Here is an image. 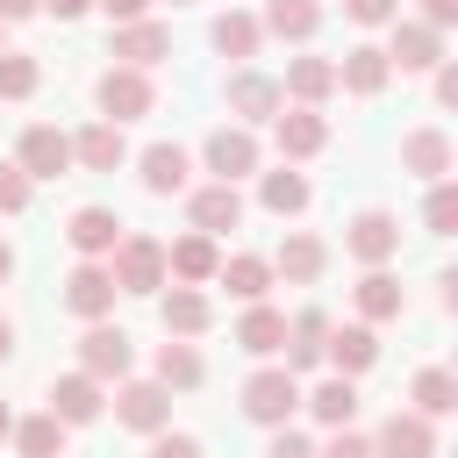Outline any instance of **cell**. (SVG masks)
Masks as SVG:
<instances>
[{
	"label": "cell",
	"instance_id": "cell-49",
	"mask_svg": "<svg viewBox=\"0 0 458 458\" xmlns=\"http://www.w3.org/2000/svg\"><path fill=\"white\" fill-rule=\"evenodd\" d=\"M36 14V0H0V21H29Z\"/></svg>",
	"mask_w": 458,
	"mask_h": 458
},
{
	"label": "cell",
	"instance_id": "cell-6",
	"mask_svg": "<svg viewBox=\"0 0 458 458\" xmlns=\"http://www.w3.org/2000/svg\"><path fill=\"white\" fill-rule=\"evenodd\" d=\"M394 36H386V64L394 72H437L444 64V29H429V21H386Z\"/></svg>",
	"mask_w": 458,
	"mask_h": 458
},
{
	"label": "cell",
	"instance_id": "cell-40",
	"mask_svg": "<svg viewBox=\"0 0 458 458\" xmlns=\"http://www.w3.org/2000/svg\"><path fill=\"white\" fill-rule=\"evenodd\" d=\"M29 193H36V179H29L21 165H0V215H21Z\"/></svg>",
	"mask_w": 458,
	"mask_h": 458
},
{
	"label": "cell",
	"instance_id": "cell-16",
	"mask_svg": "<svg viewBox=\"0 0 458 458\" xmlns=\"http://www.w3.org/2000/svg\"><path fill=\"white\" fill-rule=\"evenodd\" d=\"M272 143H279L286 165H293V157H315V150L329 143V122H322L315 107H279V114H272Z\"/></svg>",
	"mask_w": 458,
	"mask_h": 458
},
{
	"label": "cell",
	"instance_id": "cell-41",
	"mask_svg": "<svg viewBox=\"0 0 458 458\" xmlns=\"http://www.w3.org/2000/svg\"><path fill=\"white\" fill-rule=\"evenodd\" d=\"M344 14L358 29H386V21H401V0H344Z\"/></svg>",
	"mask_w": 458,
	"mask_h": 458
},
{
	"label": "cell",
	"instance_id": "cell-3",
	"mask_svg": "<svg viewBox=\"0 0 458 458\" xmlns=\"http://www.w3.org/2000/svg\"><path fill=\"white\" fill-rule=\"evenodd\" d=\"M93 100H100V122H143V114L157 107V86H150V72H136V64H107L100 86H93Z\"/></svg>",
	"mask_w": 458,
	"mask_h": 458
},
{
	"label": "cell",
	"instance_id": "cell-26",
	"mask_svg": "<svg viewBox=\"0 0 458 458\" xmlns=\"http://www.w3.org/2000/svg\"><path fill=\"white\" fill-rule=\"evenodd\" d=\"M401 172L444 179V172H451V136H444V129H408V136H401Z\"/></svg>",
	"mask_w": 458,
	"mask_h": 458
},
{
	"label": "cell",
	"instance_id": "cell-48",
	"mask_svg": "<svg viewBox=\"0 0 458 458\" xmlns=\"http://www.w3.org/2000/svg\"><path fill=\"white\" fill-rule=\"evenodd\" d=\"M36 7H43V14H57V21H79L93 0H36Z\"/></svg>",
	"mask_w": 458,
	"mask_h": 458
},
{
	"label": "cell",
	"instance_id": "cell-33",
	"mask_svg": "<svg viewBox=\"0 0 458 458\" xmlns=\"http://www.w3.org/2000/svg\"><path fill=\"white\" fill-rule=\"evenodd\" d=\"M186 172H193V165H186V150H179V143H150V150H143V193H157V200H165V193H179V186H186Z\"/></svg>",
	"mask_w": 458,
	"mask_h": 458
},
{
	"label": "cell",
	"instance_id": "cell-35",
	"mask_svg": "<svg viewBox=\"0 0 458 458\" xmlns=\"http://www.w3.org/2000/svg\"><path fill=\"white\" fill-rule=\"evenodd\" d=\"M7 437H14V451H21V458H64V422H57L50 408H43V415H29V422H14Z\"/></svg>",
	"mask_w": 458,
	"mask_h": 458
},
{
	"label": "cell",
	"instance_id": "cell-21",
	"mask_svg": "<svg viewBox=\"0 0 458 458\" xmlns=\"http://www.w3.org/2000/svg\"><path fill=\"white\" fill-rule=\"evenodd\" d=\"M122 157H129L122 122H93V129H79V136H72V165H86V172H114Z\"/></svg>",
	"mask_w": 458,
	"mask_h": 458
},
{
	"label": "cell",
	"instance_id": "cell-51",
	"mask_svg": "<svg viewBox=\"0 0 458 458\" xmlns=\"http://www.w3.org/2000/svg\"><path fill=\"white\" fill-rule=\"evenodd\" d=\"M7 279H14V250L0 243V286H7Z\"/></svg>",
	"mask_w": 458,
	"mask_h": 458
},
{
	"label": "cell",
	"instance_id": "cell-10",
	"mask_svg": "<svg viewBox=\"0 0 458 458\" xmlns=\"http://www.w3.org/2000/svg\"><path fill=\"white\" fill-rule=\"evenodd\" d=\"M107 57L114 64H136V72H150L157 57H172V29L165 21H114V43H107Z\"/></svg>",
	"mask_w": 458,
	"mask_h": 458
},
{
	"label": "cell",
	"instance_id": "cell-50",
	"mask_svg": "<svg viewBox=\"0 0 458 458\" xmlns=\"http://www.w3.org/2000/svg\"><path fill=\"white\" fill-rule=\"evenodd\" d=\"M7 351H14V322L0 315V358H7Z\"/></svg>",
	"mask_w": 458,
	"mask_h": 458
},
{
	"label": "cell",
	"instance_id": "cell-27",
	"mask_svg": "<svg viewBox=\"0 0 458 458\" xmlns=\"http://www.w3.org/2000/svg\"><path fill=\"white\" fill-rule=\"evenodd\" d=\"M322 265H329V250H322V236H308V229H293V236L272 250V272H279V279H293V286L322 279Z\"/></svg>",
	"mask_w": 458,
	"mask_h": 458
},
{
	"label": "cell",
	"instance_id": "cell-17",
	"mask_svg": "<svg viewBox=\"0 0 458 458\" xmlns=\"http://www.w3.org/2000/svg\"><path fill=\"white\" fill-rule=\"evenodd\" d=\"M215 265H222V250H215V236H208V229H193V236L165 243V279H179V286L215 279Z\"/></svg>",
	"mask_w": 458,
	"mask_h": 458
},
{
	"label": "cell",
	"instance_id": "cell-43",
	"mask_svg": "<svg viewBox=\"0 0 458 458\" xmlns=\"http://www.w3.org/2000/svg\"><path fill=\"white\" fill-rule=\"evenodd\" d=\"M265 458H315V444H308L301 429H286V422H279V429H272V444H265Z\"/></svg>",
	"mask_w": 458,
	"mask_h": 458
},
{
	"label": "cell",
	"instance_id": "cell-23",
	"mask_svg": "<svg viewBox=\"0 0 458 458\" xmlns=\"http://www.w3.org/2000/svg\"><path fill=\"white\" fill-rule=\"evenodd\" d=\"M157 322H165V336H200V329L215 322V308H208L200 286H179V279H172V293L157 301Z\"/></svg>",
	"mask_w": 458,
	"mask_h": 458
},
{
	"label": "cell",
	"instance_id": "cell-53",
	"mask_svg": "<svg viewBox=\"0 0 458 458\" xmlns=\"http://www.w3.org/2000/svg\"><path fill=\"white\" fill-rule=\"evenodd\" d=\"M0 50H7V21H0Z\"/></svg>",
	"mask_w": 458,
	"mask_h": 458
},
{
	"label": "cell",
	"instance_id": "cell-4",
	"mask_svg": "<svg viewBox=\"0 0 458 458\" xmlns=\"http://www.w3.org/2000/svg\"><path fill=\"white\" fill-rule=\"evenodd\" d=\"M114 272H107V258H79L72 272H64V308L79 315V322H107L114 315Z\"/></svg>",
	"mask_w": 458,
	"mask_h": 458
},
{
	"label": "cell",
	"instance_id": "cell-47",
	"mask_svg": "<svg viewBox=\"0 0 458 458\" xmlns=\"http://www.w3.org/2000/svg\"><path fill=\"white\" fill-rule=\"evenodd\" d=\"M437 100L458 107V64H437Z\"/></svg>",
	"mask_w": 458,
	"mask_h": 458
},
{
	"label": "cell",
	"instance_id": "cell-24",
	"mask_svg": "<svg viewBox=\"0 0 458 458\" xmlns=\"http://www.w3.org/2000/svg\"><path fill=\"white\" fill-rule=\"evenodd\" d=\"M322 336H329V315H322V308H301V315L286 322V344H279V351H286V372H315V365H322Z\"/></svg>",
	"mask_w": 458,
	"mask_h": 458
},
{
	"label": "cell",
	"instance_id": "cell-34",
	"mask_svg": "<svg viewBox=\"0 0 458 458\" xmlns=\"http://www.w3.org/2000/svg\"><path fill=\"white\" fill-rule=\"evenodd\" d=\"M408 401H415V415H429V422H437V415H451V408H458V379H451L444 365H422V372H415V386H408Z\"/></svg>",
	"mask_w": 458,
	"mask_h": 458
},
{
	"label": "cell",
	"instance_id": "cell-28",
	"mask_svg": "<svg viewBox=\"0 0 458 458\" xmlns=\"http://www.w3.org/2000/svg\"><path fill=\"white\" fill-rule=\"evenodd\" d=\"M236 344H243L250 358H279V344H286V315H279V308H265V301H243Z\"/></svg>",
	"mask_w": 458,
	"mask_h": 458
},
{
	"label": "cell",
	"instance_id": "cell-2",
	"mask_svg": "<svg viewBox=\"0 0 458 458\" xmlns=\"http://www.w3.org/2000/svg\"><path fill=\"white\" fill-rule=\"evenodd\" d=\"M293 408H301V379H293L286 365H258V372L243 379V415H250L258 429L293 422Z\"/></svg>",
	"mask_w": 458,
	"mask_h": 458
},
{
	"label": "cell",
	"instance_id": "cell-42",
	"mask_svg": "<svg viewBox=\"0 0 458 458\" xmlns=\"http://www.w3.org/2000/svg\"><path fill=\"white\" fill-rule=\"evenodd\" d=\"M315 458H372V437H358V429L344 422V429H336V437H329V444H322Z\"/></svg>",
	"mask_w": 458,
	"mask_h": 458
},
{
	"label": "cell",
	"instance_id": "cell-19",
	"mask_svg": "<svg viewBox=\"0 0 458 458\" xmlns=\"http://www.w3.org/2000/svg\"><path fill=\"white\" fill-rule=\"evenodd\" d=\"M351 301H358V322H394L408 308V293H401V279L386 265H365V279L351 286Z\"/></svg>",
	"mask_w": 458,
	"mask_h": 458
},
{
	"label": "cell",
	"instance_id": "cell-52",
	"mask_svg": "<svg viewBox=\"0 0 458 458\" xmlns=\"http://www.w3.org/2000/svg\"><path fill=\"white\" fill-rule=\"evenodd\" d=\"M7 429H14V415H7V401H0V444H7Z\"/></svg>",
	"mask_w": 458,
	"mask_h": 458
},
{
	"label": "cell",
	"instance_id": "cell-13",
	"mask_svg": "<svg viewBox=\"0 0 458 458\" xmlns=\"http://www.w3.org/2000/svg\"><path fill=\"white\" fill-rule=\"evenodd\" d=\"M322 358L344 372V379H358V372H372L379 365V336H372V322H329V336H322Z\"/></svg>",
	"mask_w": 458,
	"mask_h": 458
},
{
	"label": "cell",
	"instance_id": "cell-36",
	"mask_svg": "<svg viewBox=\"0 0 458 458\" xmlns=\"http://www.w3.org/2000/svg\"><path fill=\"white\" fill-rule=\"evenodd\" d=\"M208 43H215L222 57H258L265 29H258V14H236V7H229V14H222V21L208 29Z\"/></svg>",
	"mask_w": 458,
	"mask_h": 458
},
{
	"label": "cell",
	"instance_id": "cell-12",
	"mask_svg": "<svg viewBox=\"0 0 458 458\" xmlns=\"http://www.w3.org/2000/svg\"><path fill=\"white\" fill-rule=\"evenodd\" d=\"M200 157H208V172H215V179H229V186H236V179H250V172H258V136H250L243 122H229V129H215V136H208V150H200Z\"/></svg>",
	"mask_w": 458,
	"mask_h": 458
},
{
	"label": "cell",
	"instance_id": "cell-31",
	"mask_svg": "<svg viewBox=\"0 0 458 458\" xmlns=\"http://www.w3.org/2000/svg\"><path fill=\"white\" fill-rule=\"evenodd\" d=\"M200 379H208V365H200V351H193L186 336L157 344V386H165V394H172V386H179V394H193Z\"/></svg>",
	"mask_w": 458,
	"mask_h": 458
},
{
	"label": "cell",
	"instance_id": "cell-7",
	"mask_svg": "<svg viewBox=\"0 0 458 458\" xmlns=\"http://www.w3.org/2000/svg\"><path fill=\"white\" fill-rule=\"evenodd\" d=\"M14 165H21L29 179H64V165H72V136L50 129V122H29L21 143H14Z\"/></svg>",
	"mask_w": 458,
	"mask_h": 458
},
{
	"label": "cell",
	"instance_id": "cell-15",
	"mask_svg": "<svg viewBox=\"0 0 458 458\" xmlns=\"http://www.w3.org/2000/svg\"><path fill=\"white\" fill-rule=\"evenodd\" d=\"M372 458H437V429H429V415H415V408L386 415V429L372 437Z\"/></svg>",
	"mask_w": 458,
	"mask_h": 458
},
{
	"label": "cell",
	"instance_id": "cell-38",
	"mask_svg": "<svg viewBox=\"0 0 458 458\" xmlns=\"http://www.w3.org/2000/svg\"><path fill=\"white\" fill-rule=\"evenodd\" d=\"M43 86V64L29 50H0V100H29Z\"/></svg>",
	"mask_w": 458,
	"mask_h": 458
},
{
	"label": "cell",
	"instance_id": "cell-1",
	"mask_svg": "<svg viewBox=\"0 0 458 458\" xmlns=\"http://www.w3.org/2000/svg\"><path fill=\"white\" fill-rule=\"evenodd\" d=\"M107 272H114L122 293H157V286H172V279H165V243L143 236V229H122V243L107 250Z\"/></svg>",
	"mask_w": 458,
	"mask_h": 458
},
{
	"label": "cell",
	"instance_id": "cell-18",
	"mask_svg": "<svg viewBox=\"0 0 458 458\" xmlns=\"http://www.w3.org/2000/svg\"><path fill=\"white\" fill-rule=\"evenodd\" d=\"M64 243H72L79 258H107V250L122 243V215H114V208H79V215L64 222Z\"/></svg>",
	"mask_w": 458,
	"mask_h": 458
},
{
	"label": "cell",
	"instance_id": "cell-37",
	"mask_svg": "<svg viewBox=\"0 0 458 458\" xmlns=\"http://www.w3.org/2000/svg\"><path fill=\"white\" fill-rule=\"evenodd\" d=\"M258 200H265L272 215H301V208H308V172H293V165L265 172V179H258Z\"/></svg>",
	"mask_w": 458,
	"mask_h": 458
},
{
	"label": "cell",
	"instance_id": "cell-46",
	"mask_svg": "<svg viewBox=\"0 0 458 458\" xmlns=\"http://www.w3.org/2000/svg\"><path fill=\"white\" fill-rule=\"evenodd\" d=\"M422 21H429V29H451V21H458V0H422Z\"/></svg>",
	"mask_w": 458,
	"mask_h": 458
},
{
	"label": "cell",
	"instance_id": "cell-20",
	"mask_svg": "<svg viewBox=\"0 0 458 458\" xmlns=\"http://www.w3.org/2000/svg\"><path fill=\"white\" fill-rule=\"evenodd\" d=\"M386 79H394V64H386V50H379V43H358V50H344V64H336V86H344V93H358V100H372Z\"/></svg>",
	"mask_w": 458,
	"mask_h": 458
},
{
	"label": "cell",
	"instance_id": "cell-30",
	"mask_svg": "<svg viewBox=\"0 0 458 458\" xmlns=\"http://www.w3.org/2000/svg\"><path fill=\"white\" fill-rule=\"evenodd\" d=\"M215 279H222L236 301H265V286H272V258L236 250V258H222V265H215Z\"/></svg>",
	"mask_w": 458,
	"mask_h": 458
},
{
	"label": "cell",
	"instance_id": "cell-39",
	"mask_svg": "<svg viewBox=\"0 0 458 458\" xmlns=\"http://www.w3.org/2000/svg\"><path fill=\"white\" fill-rule=\"evenodd\" d=\"M422 229H429V236H451V229H458V186H451V179H429V200H422Z\"/></svg>",
	"mask_w": 458,
	"mask_h": 458
},
{
	"label": "cell",
	"instance_id": "cell-32",
	"mask_svg": "<svg viewBox=\"0 0 458 458\" xmlns=\"http://www.w3.org/2000/svg\"><path fill=\"white\" fill-rule=\"evenodd\" d=\"M301 408H308V415H315L322 429H344V422L358 415V386H351V379L336 372V379H322L315 394H301Z\"/></svg>",
	"mask_w": 458,
	"mask_h": 458
},
{
	"label": "cell",
	"instance_id": "cell-29",
	"mask_svg": "<svg viewBox=\"0 0 458 458\" xmlns=\"http://www.w3.org/2000/svg\"><path fill=\"white\" fill-rule=\"evenodd\" d=\"M279 93H293V107H322V100L336 93V64H329V57H293Z\"/></svg>",
	"mask_w": 458,
	"mask_h": 458
},
{
	"label": "cell",
	"instance_id": "cell-25",
	"mask_svg": "<svg viewBox=\"0 0 458 458\" xmlns=\"http://www.w3.org/2000/svg\"><path fill=\"white\" fill-rule=\"evenodd\" d=\"M258 29H265V36H279V43H308V36L322 29V0H265Z\"/></svg>",
	"mask_w": 458,
	"mask_h": 458
},
{
	"label": "cell",
	"instance_id": "cell-44",
	"mask_svg": "<svg viewBox=\"0 0 458 458\" xmlns=\"http://www.w3.org/2000/svg\"><path fill=\"white\" fill-rule=\"evenodd\" d=\"M150 458H200V437H179V429H157V437H150Z\"/></svg>",
	"mask_w": 458,
	"mask_h": 458
},
{
	"label": "cell",
	"instance_id": "cell-5",
	"mask_svg": "<svg viewBox=\"0 0 458 458\" xmlns=\"http://www.w3.org/2000/svg\"><path fill=\"white\" fill-rule=\"evenodd\" d=\"M129 365H136L129 329H114V322H86V336H79V372H93V379L107 386V379H129Z\"/></svg>",
	"mask_w": 458,
	"mask_h": 458
},
{
	"label": "cell",
	"instance_id": "cell-8",
	"mask_svg": "<svg viewBox=\"0 0 458 458\" xmlns=\"http://www.w3.org/2000/svg\"><path fill=\"white\" fill-rule=\"evenodd\" d=\"M344 250H351L358 265H386V258L401 250V222H394L386 208H365V215L344 222Z\"/></svg>",
	"mask_w": 458,
	"mask_h": 458
},
{
	"label": "cell",
	"instance_id": "cell-9",
	"mask_svg": "<svg viewBox=\"0 0 458 458\" xmlns=\"http://www.w3.org/2000/svg\"><path fill=\"white\" fill-rule=\"evenodd\" d=\"M114 422H122V429L157 437V429L172 422V394H165L157 379H122V394H114Z\"/></svg>",
	"mask_w": 458,
	"mask_h": 458
},
{
	"label": "cell",
	"instance_id": "cell-14",
	"mask_svg": "<svg viewBox=\"0 0 458 458\" xmlns=\"http://www.w3.org/2000/svg\"><path fill=\"white\" fill-rule=\"evenodd\" d=\"M100 408H107V386H100L93 372H64V379H50V415H57L64 429L93 422Z\"/></svg>",
	"mask_w": 458,
	"mask_h": 458
},
{
	"label": "cell",
	"instance_id": "cell-22",
	"mask_svg": "<svg viewBox=\"0 0 458 458\" xmlns=\"http://www.w3.org/2000/svg\"><path fill=\"white\" fill-rule=\"evenodd\" d=\"M186 215H193V229L222 236V229H236V222H243V193H236L229 179H215V186H200V193L186 200Z\"/></svg>",
	"mask_w": 458,
	"mask_h": 458
},
{
	"label": "cell",
	"instance_id": "cell-54",
	"mask_svg": "<svg viewBox=\"0 0 458 458\" xmlns=\"http://www.w3.org/2000/svg\"><path fill=\"white\" fill-rule=\"evenodd\" d=\"M172 7H186V0H172Z\"/></svg>",
	"mask_w": 458,
	"mask_h": 458
},
{
	"label": "cell",
	"instance_id": "cell-45",
	"mask_svg": "<svg viewBox=\"0 0 458 458\" xmlns=\"http://www.w3.org/2000/svg\"><path fill=\"white\" fill-rule=\"evenodd\" d=\"M93 7H107V21H143L150 14V0H93Z\"/></svg>",
	"mask_w": 458,
	"mask_h": 458
},
{
	"label": "cell",
	"instance_id": "cell-11",
	"mask_svg": "<svg viewBox=\"0 0 458 458\" xmlns=\"http://www.w3.org/2000/svg\"><path fill=\"white\" fill-rule=\"evenodd\" d=\"M222 100H229V114L250 129V122H272L279 107H286V93H279V79H265V72H229V86H222Z\"/></svg>",
	"mask_w": 458,
	"mask_h": 458
}]
</instances>
